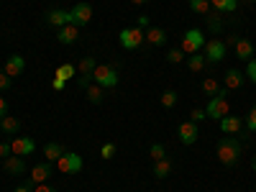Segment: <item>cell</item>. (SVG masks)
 Returning a JSON list of instances; mask_svg holds the SVG:
<instances>
[{
  "label": "cell",
  "instance_id": "1",
  "mask_svg": "<svg viewBox=\"0 0 256 192\" xmlns=\"http://www.w3.org/2000/svg\"><path fill=\"white\" fill-rule=\"evenodd\" d=\"M216 154H218V159H220L223 166H233V164L241 159V144H238V138H233V136L220 138Z\"/></svg>",
  "mask_w": 256,
  "mask_h": 192
},
{
  "label": "cell",
  "instance_id": "2",
  "mask_svg": "<svg viewBox=\"0 0 256 192\" xmlns=\"http://www.w3.org/2000/svg\"><path fill=\"white\" fill-rule=\"evenodd\" d=\"M118 70L113 67V64H98L95 72H92V82L100 84L102 90H113L116 84H118Z\"/></svg>",
  "mask_w": 256,
  "mask_h": 192
},
{
  "label": "cell",
  "instance_id": "3",
  "mask_svg": "<svg viewBox=\"0 0 256 192\" xmlns=\"http://www.w3.org/2000/svg\"><path fill=\"white\" fill-rule=\"evenodd\" d=\"M228 90L226 88H220V92L216 95V98H210V102H208V108H205V116L210 118V120H220V118H226L228 116Z\"/></svg>",
  "mask_w": 256,
  "mask_h": 192
},
{
  "label": "cell",
  "instance_id": "4",
  "mask_svg": "<svg viewBox=\"0 0 256 192\" xmlns=\"http://www.w3.org/2000/svg\"><path fill=\"white\" fill-rule=\"evenodd\" d=\"M202 46H205V36H202L200 28H190V31H184L182 44H180V49L184 52V56H190V54H200Z\"/></svg>",
  "mask_w": 256,
  "mask_h": 192
},
{
  "label": "cell",
  "instance_id": "5",
  "mask_svg": "<svg viewBox=\"0 0 256 192\" xmlns=\"http://www.w3.org/2000/svg\"><path fill=\"white\" fill-rule=\"evenodd\" d=\"M118 41H120V46H123L126 52H136V49H141V44H144V28L128 26V28H123V31L118 34Z\"/></svg>",
  "mask_w": 256,
  "mask_h": 192
},
{
  "label": "cell",
  "instance_id": "6",
  "mask_svg": "<svg viewBox=\"0 0 256 192\" xmlns=\"http://www.w3.org/2000/svg\"><path fill=\"white\" fill-rule=\"evenodd\" d=\"M226 49H228L226 41H220V38H210V41H205V46H202V56H205L208 64H218V62H223Z\"/></svg>",
  "mask_w": 256,
  "mask_h": 192
},
{
  "label": "cell",
  "instance_id": "7",
  "mask_svg": "<svg viewBox=\"0 0 256 192\" xmlns=\"http://www.w3.org/2000/svg\"><path fill=\"white\" fill-rule=\"evenodd\" d=\"M56 169L62 174H80L82 172V156L77 152H64L56 162Z\"/></svg>",
  "mask_w": 256,
  "mask_h": 192
},
{
  "label": "cell",
  "instance_id": "8",
  "mask_svg": "<svg viewBox=\"0 0 256 192\" xmlns=\"http://www.w3.org/2000/svg\"><path fill=\"white\" fill-rule=\"evenodd\" d=\"M10 148H13V154L16 156H31L34 152H36V141L34 138H28V136H18V138H13L10 141Z\"/></svg>",
  "mask_w": 256,
  "mask_h": 192
},
{
  "label": "cell",
  "instance_id": "9",
  "mask_svg": "<svg viewBox=\"0 0 256 192\" xmlns=\"http://www.w3.org/2000/svg\"><path fill=\"white\" fill-rule=\"evenodd\" d=\"M44 20H46V26H54L59 31L62 26H70L72 24V13L70 10H62V8H54V10H49L44 16Z\"/></svg>",
  "mask_w": 256,
  "mask_h": 192
},
{
  "label": "cell",
  "instance_id": "10",
  "mask_svg": "<svg viewBox=\"0 0 256 192\" xmlns=\"http://www.w3.org/2000/svg\"><path fill=\"white\" fill-rule=\"evenodd\" d=\"M177 134H180V141H182L184 146H192V144L198 141V136H200V128H198V123L184 120V123H180Z\"/></svg>",
  "mask_w": 256,
  "mask_h": 192
},
{
  "label": "cell",
  "instance_id": "11",
  "mask_svg": "<svg viewBox=\"0 0 256 192\" xmlns=\"http://www.w3.org/2000/svg\"><path fill=\"white\" fill-rule=\"evenodd\" d=\"M70 13H72V24L74 26H88L92 20V6L90 3H77Z\"/></svg>",
  "mask_w": 256,
  "mask_h": 192
},
{
  "label": "cell",
  "instance_id": "12",
  "mask_svg": "<svg viewBox=\"0 0 256 192\" xmlns=\"http://www.w3.org/2000/svg\"><path fill=\"white\" fill-rule=\"evenodd\" d=\"M3 169H6V174H10V177H20V174H26V159L10 154L8 159H3Z\"/></svg>",
  "mask_w": 256,
  "mask_h": 192
},
{
  "label": "cell",
  "instance_id": "13",
  "mask_svg": "<svg viewBox=\"0 0 256 192\" xmlns=\"http://www.w3.org/2000/svg\"><path fill=\"white\" fill-rule=\"evenodd\" d=\"M52 172H54V164H49V162H41V164H36L34 169H31V184H44L49 177H52Z\"/></svg>",
  "mask_w": 256,
  "mask_h": 192
},
{
  "label": "cell",
  "instance_id": "14",
  "mask_svg": "<svg viewBox=\"0 0 256 192\" xmlns=\"http://www.w3.org/2000/svg\"><path fill=\"white\" fill-rule=\"evenodd\" d=\"M241 128H244V118H238V116L228 113L226 118H220V131H223L226 136H236V134H241Z\"/></svg>",
  "mask_w": 256,
  "mask_h": 192
},
{
  "label": "cell",
  "instance_id": "15",
  "mask_svg": "<svg viewBox=\"0 0 256 192\" xmlns=\"http://www.w3.org/2000/svg\"><path fill=\"white\" fill-rule=\"evenodd\" d=\"M26 72V56H20V54H13L6 59V74L8 77H20Z\"/></svg>",
  "mask_w": 256,
  "mask_h": 192
},
{
  "label": "cell",
  "instance_id": "16",
  "mask_svg": "<svg viewBox=\"0 0 256 192\" xmlns=\"http://www.w3.org/2000/svg\"><path fill=\"white\" fill-rule=\"evenodd\" d=\"M77 38H80V26H74V24L62 26V28L56 31V41H59V44H64V46H72Z\"/></svg>",
  "mask_w": 256,
  "mask_h": 192
},
{
  "label": "cell",
  "instance_id": "17",
  "mask_svg": "<svg viewBox=\"0 0 256 192\" xmlns=\"http://www.w3.org/2000/svg\"><path fill=\"white\" fill-rule=\"evenodd\" d=\"M144 41H148L152 46H164L166 44V31L159 28V26H148L144 31Z\"/></svg>",
  "mask_w": 256,
  "mask_h": 192
},
{
  "label": "cell",
  "instance_id": "18",
  "mask_svg": "<svg viewBox=\"0 0 256 192\" xmlns=\"http://www.w3.org/2000/svg\"><path fill=\"white\" fill-rule=\"evenodd\" d=\"M244 82H246V77H244L241 70H228L226 72V90H238V88H244Z\"/></svg>",
  "mask_w": 256,
  "mask_h": 192
},
{
  "label": "cell",
  "instance_id": "19",
  "mask_svg": "<svg viewBox=\"0 0 256 192\" xmlns=\"http://www.w3.org/2000/svg\"><path fill=\"white\" fill-rule=\"evenodd\" d=\"M62 154H64V146H62L59 141H49V144L44 146V159H46L49 164H56Z\"/></svg>",
  "mask_w": 256,
  "mask_h": 192
},
{
  "label": "cell",
  "instance_id": "20",
  "mask_svg": "<svg viewBox=\"0 0 256 192\" xmlns=\"http://www.w3.org/2000/svg\"><path fill=\"white\" fill-rule=\"evenodd\" d=\"M241 0H210V8L216 13H236Z\"/></svg>",
  "mask_w": 256,
  "mask_h": 192
},
{
  "label": "cell",
  "instance_id": "21",
  "mask_svg": "<svg viewBox=\"0 0 256 192\" xmlns=\"http://www.w3.org/2000/svg\"><path fill=\"white\" fill-rule=\"evenodd\" d=\"M233 49H236V56L244 59V62H248L254 56V44H251L248 38H238L236 44H233Z\"/></svg>",
  "mask_w": 256,
  "mask_h": 192
},
{
  "label": "cell",
  "instance_id": "22",
  "mask_svg": "<svg viewBox=\"0 0 256 192\" xmlns=\"http://www.w3.org/2000/svg\"><path fill=\"white\" fill-rule=\"evenodd\" d=\"M0 131H3L6 136H18V131H20V120H18V118H10V116L0 118Z\"/></svg>",
  "mask_w": 256,
  "mask_h": 192
},
{
  "label": "cell",
  "instance_id": "23",
  "mask_svg": "<svg viewBox=\"0 0 256 192\" xmlns=\"http://www.w3.org/2000/svg\"><path fill=\"white\" fill-rule=\"evenodd\" d=\"M169 172H172V162H169V156L154 162V177H156V180H166Z\"/></svg>",
  "mask_w": 256,
  "mask_h": 192
},
{
  "label": "cell",
  "instance_id": "24",
  "mask_svg": "<svg viewBox=\"0 0 256 192\" xmlns=\"http://www.w3.org/2000/svg\"><path fill=\"white\" fill-rule=\"evenodd\" d=\"M95 67H98V59H95V56H82V59H80V64H77V72H80V74L92 77Z\"/></svg>",
  "mask_w": 256,
  "mask_h": 192
},
{
  "label": "cell",
  "instance_id": "25",
  "mask_svg": "<svg viewBox=\"0 0 256 192\" xmlns=\"http://www.w3.org/2000/svg\"><path fill=\"white\" fill-rule=\"evenodd\" d=\"M84 95H88V100H90L92 105H100V102L105 100V90L100 88V84H90V88L84 90Z\"/></svg>",
  "mask_w": 256,
  "mask_h": 192
},
{
  "label": "cell",
  "instance_id": "26",
  "mask_svg": "<svg viewBox=\"0 0 256 192\" xmlns=\"http://www.w3.org/2000/svg\"><path fill=\"white\" fill-rule=\"evenodd\" d=\"M205 56L202 54H190L187 56V67H190V72H202L205 70Z\"/></svg>",
  "mask_w": 256,
  "mask_h": 192
},
{
  "label": "cell",
  "instance_id": "27",
  "mask_svg": "<svg viewBox=\"0 0 256 192\" xmlns=\"http://www.w3.org/2000/svg\"><path fill=\"white\" fill-rule=\"evenodd\" d=\"M74 74H77V67H74V64H70V62H67V64H59L56 72H54V77H62V80H67V82H70Z\"/></svg>",
  "mask_w": 256,
  "mask_h": 192
},
{
  "label": "cell",
  "instance_id": "28",
  "mask_svg": "<svg viewBox=\"0 0 256 192\" xmlns=\"http://www.w3.org/2000/svg\"><path fill=\"white\" fill-rule=\"evenodd\" d=\"M190 10L198 16H208L212 8H210V0H190Z\"/></svg>",
  "mask_w": 256,
  "mask_h": 192
},
{
  "label": "cell",
  "instance_id": "29",
  "mask_svg": "<svg viewBox=\"0 0 256 192\" xmlns=\"http://www.w3.org/2000/svg\"><path fill=\"white\" fill-rule=\"evenodd\" d=\"M202 92H205V95H210V98H216V95L220 92V84H218V80L205 77V80H202Z\"/></svg>",
  "mask_w": 256,
  "mask_h": 192
},
{
  "label": "cell",
  "instance_id": "30",
  "mask_svg": "<svg viewBox=\"0 0 256 192\" xmlns=\"http://www.w3.org/2000/svg\"><path fill=\"white\" fill-rule=\"evenodd\" d=\"M148 159H154V162L166 159V148H164V144H152V146H148Z\"/></svg>",
  "mask_w": 256,
  "mask_h": 192
},
{
  "label": "cell",
  "instance_id": "31",
  "mask_svg": "<svg viewBox=\"0 0 256 192\" xmlns=\"http://www.w3.org/2000/svg\"><path fill=\"white\" fill-rule=\"evenodd\" d=\"M208 28H210V34H212V36H218V34L223 31L220 16H212V13H208Z\"/></svg>",
  "mask_w": 256,
  "mask_h": 192
},
{
  "label": "cell",
  "instance_id": "32",
  "mask_svg": "<svg viewBox=\"0 0 256 192\" xmlns=\"http://www.w3.org/2000/svg\"><path fill=\"white\" fill-rule=\"evenodd\" d=\"M162 105L169 110V108H174L177 105V92L174 90H166V92H162Z\"/></svg>",
  "mask_w": 256,
  "mask_h": 192
},
{
  "label": "cell",
  "instance_id": "33",
  "mask_svg": "<svg viewBox=\"0 0 256 192\" xmlns=\"http://www.w3.org/2000/svg\"><path fill=\"white\" fill-rule=\"evenodd\" d=\"M116 152H118L116 144H102V146H100V156H102V159H113Z\"/></svg>",
  "mask_w": 256,
  "mask_h": 192
},
{
  "label": "cell",
  "instance_id": "34",
  "mask_svg": "<svg viewBox=\"0 0 256 192\" xmlns=\"http://www.w3.org/2000/svg\"><path fill=\"white\" fill-rule=\"evenodd\" d=\"M184 59V52L182 49H169V54H166V62L169 64H180Z\"/></svg>",
  "mask_w": 256,
  "mask_h": 192
},
{
  "label": "cell",
  "instance_id": "35",
  "mask_svg": "<svg viewBox=\"0 0 256 192\" xmlns=\"http://www.w3.org/2000/svg\"><path fill=\"white\" fill-rule=\"evenodd\" d=\"M190 120L192 123H202V120H208V116H205V108H195L190 113Z\"/></svg>",
  "mask_w": 256,
  "mask_h": 192
},
{
  "label": "cell",
  "instance_id": "36",
  "mask_svg": "<svg viewBox=\"0 0 256 192\" xmlns=\"http://www.w3.org/2000/svg\"><path fill=\"white\" fill-rule=\"evenodd\" d=\"M246 77L251 80V84H256V59H248V64H246Z\"/></svg>",
  "mask_w": 256,
  "mask_h": 192
},
{
  "label": "cell",
  "instance_id": "37",
  "mask_svg": "<svg viewBox=\"0 0 256 192\" xmlns=\"http://www.w3.org/2000/svg\"><path fill=\"white\" fill-rule=\"evenodd\" d=\"M246 126H248V131H256V105L248 110V116H246Z\"/></svg>",
  "mask_w": 256,
  "mask_h": 192
},
{
  "label": "cell",
  "instance_id": "38",
  "mask_svg": "<svg viewBox=\"0 0 256 192\" xmlns=\"http://www.w3.org/2000/svg\"><path fill=\"white\" fill-rule=\"evenodd\" d=\"M13 154V148H10V141H0V159H8Z\"/></svg>",
  "mask_w": 256,
  "mask_h": 192
},
{
  "label": "cell",
  "instance_id": "39",
  "mask_svg": "<svg viewBox=\"0 0 256 192\" xmlns=\"http://www.w3.org/2000/svg\"><path fill=\"white\" fill-rule=\"evenodd\" d=\"M10 84H13V77H8L6 72H0V92H6Z\"/></svg>",
  "mask_w": 256,
  "mask_h": 192
},
{
  "label": "cell",
  "instance_id": "40",
  "mask_svg": "<svg viewBox=\"0 0 256 192\" xmlns=\"http://www.w3.org/2000/svg\"><path fill=\"white\" fill-rule=\"evenodd\" d=\"M64 84H67V80H62V77H52V90L62 92V90H64Z\"/></svg>",
  "mask_w": 256,
  "mask_h": 192
},
{
  "label": "cell",
  "instance_id": "41",
  "mask_svg": "<svg viewBox=\"0 0 256 192\" xmlns=\"http://www.w3.org/2000/svg\"><path fill=\"white\" fill-rule=\"evenodd\" d=\"M77 84H80L82 90H88L90 84H92V77H88V74H80V77H77Z\"/></svg>",
  "mask_w": 256,
  "mask_h": 192
},
{
  "label": "cell",
  "instance_id": "42",
  "mask_svg": "<svg viewBox=\"0 0 256 192\" xmlns=\"http://www.w3.org/2000/svg\"><path fill=\"white\" fill-rule=\"evenodd\" d=\"M34 187H36V184H31V182H26V184H18V187H16L13 192H34Z\"/></svg>",
  "mask_w": 256,
  "mask_h": 192
},
{
  "label": "cell",
  "instance_id": "43",
  "mask_svg": "<svg viewBox=\"0 0 256 192\" xmlns=\"http://www.w3.org/2000/svg\"><path fill=\"white\" fill-rule=\"evenodd\" d=\"M136 26L146 31V28H148V16H138V20H136Z\"/></svg>",
  "mask_w": 256,
  "mask_h": 192
},
{
  "label": "cell",
  "instance_id": "44",
  "mask_svg": "<svg viewBox=\"0 0 256 192\" xmlns=\"http://www.w3.org/2000/svg\"><path fill=\"white\" fill-rule=\"evenodd\" d=\"M34 192H56V190H54V187H49V184L44 182V184H36V187H34Z\"/></svg>",
  "mask_w": 256,
  "mask_h": 192
},
{
  "label": "cell",
  "instance_id": "45",
  "mask_svg": "<svg viewBox=\"0 0 256 192\" xmlns=\"http://www.w3.org/2000/svg\"><path fill=\"white\" fill-rule=\"evenodd\" d=\"M8 116V102H6V98H0V118H6Z\"/></svg>",
  "mask_w": 256,
  "mask_h": 192
},
{
  "label": "cell",
  "instance_id": "46",
  "mask_svg": "<svg viewBox=\"0 0 256 192\" xmlns=\"http://www.w3.org/2000/svg\"><path fill=\"white\" fill-rule=\"evenodd\" d=\"M134 6H144V3H148V0H131Z\"/></svg>",
  "mask_w": 256,
  "mask_h": 192
},
{
  "label": "cell",
  "instance_id": "47",
  "mask_svg": "<svg viewBox=\"0 0 256 192\" xmlns=\"http://www.w3.org/2000/svg\"><path fill=\"white\" fill-rule=\"evenodd\" d=\"M251 169H254V172H256V154L251 156Z\"/></svg>",
  "mask_w": 256,
  "mask_h": 192
},
{
  "label": "cell",
  "instance_id": "48",
  "mask_svg": "<svg viewBox=\"0 0 256 192\" xmlns=\"http://www.w3.org/2000/svg\"><path fill=\"white\" fill-rule=\"evenodd\" d=\"M244 3H256V0H244Z\"/></svg>",
  "mask_w": 256,
  "mask_h": 192
}]
</instances>
